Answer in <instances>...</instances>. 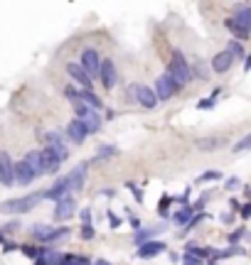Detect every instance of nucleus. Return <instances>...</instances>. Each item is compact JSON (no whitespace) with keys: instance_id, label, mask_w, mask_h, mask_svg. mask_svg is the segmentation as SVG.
Masks as SVG:
<instances>
[{"instance_id":"1","label":"nucleus","mask_w":251,"mask_h":265,"mask_svg":"<svg viewBox=\"0 0 251 265\" xmlns=\"http://www.w3.org/2000/svg\"><path fill=\"white\" fill-rule=\"evenodd\" d=\"M224 25L227 30L237 37L239 42H244V40H249V32H251V8L249 5H241L237 8V13L232 15V17H227L224 20Z\"/></svg>"},{"instance_id":"2","label":"nucleus","mask_w":251,"mask_h":265,"mask_svg":"<svg viewBox=\"0 0 251 265\" xmlns=\"http://www.w3.org/2000/svg\"><path fill=\"white\" fill-rule=\"evenodd\" d=\"M167 76L175 81V84L180 86H187L190 84V79H192V69H190V64H187V59L182 56V52H172V59H170V64H167Z\"/></svg>"},{"instance_id":"3","label":"nucleus","mask_w":251,"mask_h":265,"mask_svg":"<svg viewBox=\"0 0 251 265\" xmlns=\"http://www.w3.org/2000/svg\"><path fill=\"white\" fill-rule=\"evenodd\" d=\"M40 201H44V194H42V192L20 196V199H8V201L0 204V211H5V214H28V211H32Z\"/></svg>"},{"instance_id":"4","label":"nucleus","mask_w":251,"mask_h":265,"mask_svg":"<svg viewBox=\"0 0 251 265\" xmlns=\"http://www.w3.org/2000/svg\"><path fill=\"white\" fill-rule=\"evenodd\" d=\"M69 157V150H57V148H44L40 150V162H42V172L47 174H57L62 162Z\"/></svg>"},{"instance_id":"5","label":"nucleus","mask_w":251,"mask_h":265,"mask_svg":"<svg viewBox=\"0 0 251 265\" xmlns=\"http://www.w3.org/2000/svg\"><path fill=\"white\" fill-rule=\"evenodd\" d=\"M30 231H32V238H35L37 243H52V241H59V238H64L69 233L67 226L55 228V226H47V223H35Z\"/></svg>"},{"instance_id":"6","label":"nucleus","mask_w":251,"mask_h":265,"mask_svg":"<svg viewBox=\"0 0 251 265\" xmlns=\"http://www.w3.org/2000/svg\"><path fill=\"white\" fill-rule=\"evenodd\" d=\"M74 111H77V121H82L89 135L101 130V115H98L96 111H91V108H86V106H74Z\"/></svg>"},{"instance_id":"7","label":"nucleus","mask_w":251,"mask_h":265,"mask_svg":"<svg viewBox=\"0 0 251 265\" xmlns=\"http://www.w3.org/2000/svg\"><path fill=\"white\" fill-rule=\"evenodd\" d=\"M79 67L86 71V76L94 81L98 76V67H101V54H98L96 49H84L82 52V62H79Z\"/></svg>"},{"instance_id":"8","label":"nucleus","mask_w":251,"mask_h":265,"mask_svg":"<svg viewBox=\"0 0 251 265\" xmlns=\"http://www.w3.org/2000/svg\"><path fill=\"white\" fill-rule=\"evenodd\" d=\"M131 96L138 101L143 108H155L158 106V98H155V94H153V89L150 86H140V84H131Z\"/></svg>"},{"instance_id":"9","label":"nucleus","mask_w":251,"mask_h":265,"mask_svg":"<svg viewBox=\"0 0 251 265\" xmlns=\"http://www.w3.org/2000/svg\"><path fill=\"white\" fill-rule=\"evenodd\" d=\"M178 91H180V86L175 84V81H172L167 74H163V76L155 81V91H153V94H155V98H158V101H167V98L175 96Z\"/></svg>"},{"instance_id":"10","label":"nucleus","mask_w":251,"mask_h":265,"mask_svg":"<svg viewBox=\"0 0 251 265\" xmlns=\"http://www.w3.org/2000/svg\"><path fill=\"white\" fill-rule=\"evenodd\" d=\"M98 79H101V86H104V89H113V86H116V81H118V71H116L111 59H101Z\"/></svg>"},{"instance_id":"11","label":"nucleus","mask_w":251,"mask_h":265,"mask_svg":"<svg viewBox=\"0 0 251 265\" xmlns=\"http://www.w3.org/2000/svg\"><path fill=\"white\" fill-rule=\"evenodd\" d=\"M74 211H77V204H74V196H64V199H59L55 207V221H67L74 216Z\"/></svg>"},{"instance_id":"12","label":"nucleus","mask_w":251,"mask_h":265,"mask_svg":"<svg viewBox=\"0 0 251 265\" xmlns=\"http://www.w3.org/2000/svg\"><path fill=\"white\" fill-rule=\"evenodd\" d=\"M44 199H52V201H59V199H64V196H71V189H69V182L67 177H59V180L47 189V192H42Z\"/></svg>"},{"instance_id":"13","label":"nucleus","mask_w":251,"mask_h":265,"mask_svg":"<svg viewBox=\"0 0 251 265\" xmlns=\"http://www.w3.org/2000/svg\"><path fill=\"white\" fill-rule=\"evenodd\" d=\"M167 246L163 243V241H148V243H143V246H138V255L140 260H150V258H155V255H160V253H165Z\"/></svg>"},{"instance_id":"14","label":"nucleus","mask_w":251,"mask_h":265,"mask_svg":"<svg viewBox=\"0 0 251 265\" xmlns=\"http://www.w3.org/2000/svg\"><path fill=\"white\" fill-rule=\"evenodd\" d=\"M86 169H89V162H82V165H77V167L71 169V174L67 177L71 194H74V192H82L84 182H86Z\"/></svg>"},{"instance_id":"15","label":"nucleus","mask_w":251,"mask_h":265,"mask_svg":"<svg viewBox=\"0 0 251 265\" xmlns=\"http://www.w3.org/2000/svg\"><path fill=\"white\" fill-rule=\"evenodd\" d=\"M32 172H30V167L20 160V162H13V184H20V187H28V184H32Z\"/></svg>"},{"instance_id":"16","label":"nucleus","mask_w":251,"mask_h":265,"mask_svg":"<svg viewBox=\"0 0 251 265\" xmlns=\"http://www.w3.org/2000/svg\"><path fill=\"white\" fill-rule=\"evenodd\" d=\"M67 74H69V76L74 79V81H77V84L82 86L84 91H91V86H94V81H91V79L86 76V71H84L82 67H79V64H74V62H69V64H67Z\"/></svg>"},{"instance_id":"17","label":"nucleus","mask_w":251,"mask_h":265,"mask_svg":"<svg viewBox=\"0 0 251 265\" xmlns=\"http://www.w3.org/2000/svg\"><path fill=\"white\" fill-rule=\"evenodd\" d=\"M0 184L13 187V160L5 150L0 153Z\"/></svg>"},{"instance_id":"18","label":"nucleus","mask_w":251,"mask_h":265,"mask_svg":"<svg viewBox=\"0 0 251 265\" xmlns=\"http://www.w3.org/2000/svg\"><path fill=\"white\" fill-rule=\"evenodd\" d=\"M86 135H89V133H86V128H84L82 121H77V118H74L69 126H67V138H69L74 145H82L84 140H86Z\"/></svg>"},{"instance_id":"19","label":"nucleus","mask_w":251,"mask_h":265,"mask_svg":"<svg viewBox=\"0 0 251 265\" xmlns=\"http://www.w3.org/2000/svg\"><path fill=\"white\" fill-rule=\"evenodd\" d=\"M232 62H234V56L229 54V52H219L217 56H212V69L217 71V74H224V71L232 69Z\"/></svg>"},{"instance_id":"20","label":"nucleus","mask_w":251,"mask_h":265,"mask_svg":"<svg viewBox=\"0 0 251 265\" xmlns=\"http://www.w3.org/2000/svg\"><path fill=\"white\" fill-rule=\"evenodd\" d=\"M22 162L30 167L32 177H42V174H44V172H42V162H40V150H30V153L25 155Z\"/></svg>"},{"instance_id":"21","label":"nucleus","mask_w":251,"mask_h":265,"mask_svg":"<svg viewBox=\"0 0 251 265\" xmlns=\"http://www.w3.org/2000/svg\"><path fill=\"white\" fill-rule=\"evenodd\" d=\"M192 214H197L195 207H185V209L175 211V216H172V221L178 223V226H187V223L192 221Z\"/></svg>"},{"instance_id":"22","label":"nucleus","mask_w":251,"mask_h":265,"mask_svg":"<svg viewBox=\"0 0 251 265\" xmlns=\"http://www.w3.org/2000/svg\"><path fill=\"white\" fill-rule=\"evenodd\" d=\"M44 142H47V148H57V150H69V148L64 145V140L59 138L57 133H44Z\"/></svg>"},{"instance_id":"23","label":"nucleus","mask_w":251,"mask_h":265,"mask_svg":"<svg viewBox=\"0 0 251 265\" xmlns=\"http://www.w3.org/2000/svg\"><path fill=\"white\" fill-rule=\"evenodd\" d=\"M113 155H118V148H113V145H101L98 148V155L94 157V160H109V157H113Z\"/></svg>"},{"instance_id":"24","label":"nucleus","mask_w":251,"mask_h":265,"mask_svg":"<svg viewBox=\"0 0 251 265\" xmlns=\"http://www.w3.org/2000/svg\"><path fill=\"white\" fill-rule=\"evenodd\" d=\"M20 251L25 253L28 258L37 260V258H42V255H44V251H47V248H37V246H20Z\"/></svg>"},{"instance_id":"25","label":"nucleus","mask_w":251,"mask_h":265,"mask_svg":"<svg viewBox=\"0 0 251 265\" xmlns=\"http://www.w3.org/2000/svg\"><path fill=\"white\" fill-rule=\"evenodd\" d=\"M148 241H153V231H148V228H140L138 233L133 236V243H136V246H143V243H148Z\"/></svg>"},{"instance_id":"26","label":"nucleus","mask_w":251,"mask_h":265,"mask_svg":"<svg viewBox=\"0 0 251 265\" xmlns=\"http://www.w3.org/2000/svg\"><path fill=\"white\" fill-rule=\"evenodd\" d=\"M62 265H91V260L84 258V255H64Z\"/></svg>"},{"instance_id":"27","label":"nucleus","mask_w":251,"mask_h":265,"mask_svg":"<svg viewBox=\"0 0 251 265\" xmlns=\"http://www.w3.org/2000/svg\"><path fill=\"white\" fill-rule=\"evenodd\" d=\"M219 94H222V89H214V94H212L209 98H205V101H199L197 108H202V111H205V108H214V103H217V96H219Z\"/></svg>"},{"instance_id":"28","label":"nucleus","mask_w":251,"mask_h":265,"mask_svg":"<svg viewBox=\"0 0 251 265\" xmlns=\"http://www.w3.org/2000/svg\"><path fill=\"white\" fill-rule=\"evenodd\" d=\"M222 145V140L214 138V140H197V148H205V150H214V148H219Z\"/></svg>"},{"instance_id":"29","label":"nucleus","mask_w":251,"mask_h":265,"mask_svg":"<svg viewBox=\"0 0 251 265\" xmlns=\"http://www.w3.org/2000/svg\"><path fill=\"white\" fill-rule=\"evenodd\" d=\"M227 52H229L232 56H246V54H244V47H241L239 42H229V47H227Z\"/></svg>"},{"instance_id":"30","label":"nucleus","mask_w":251,"mask_h":265,"mask_svg":"<svg viewBox=\"0 0 251 265\" xmlns=\"http://www.w3.org/2000/svg\"><path fill=\"white\" fill-rule=\"evenodd\" d=\"M217 180H222V172H217V169H212V172H205L202 177L197 182H217Z\"/></svg>"},{"instance_id":"31","label":"nucleus","mask_w":251,"mask_h":265,"mask_svg":"<svg viewBox=\"0 0 251 265\" xmlns=\"http://www.w3.org/2000/svg\"><path fill=\"white\" fill-rule=\"evenodd\" d=\"M64 94H67V98H69L74 106H79V91H77L74 86H67V89H64Z\"/></svg>"},{"instance_id":"32","label":"nucleus","mask_w":251,"mask_h":265,"mask_svg":"<svg viewBox=\"0 0 251 265\" xmlns=\"http://www.w3.org/2000/svg\"><path fill=\"white\" fill-rule=\"evenodd\" d=\"M249 145H251V135H244V138H241L237 145H234V153H244Z\"/></svg>"},{"instance_id":"33","label":"nucleus","mask_w":251,"mask_h":265,"mask_svg":"<svg viewBox=\"0 0 251 265\" xmlns=\"http://www.w3.org/2000/svg\"><path fill=\"white\" fill-rule=\"evenodd\" d=\"M244 233H246V228H244V226H241V228H237L234 233H229V246H232V243H239V241L244 238Z\"/></svg>"},{"instance_id":"34","label":"nucleus","mask_w":251,"mask_h":265,"mask_svg":"<svg viewBox=\"0 0 251 265\" xmlns=\"http://www.w3.org/2000/svg\"><path fill=\"white\" fill-rule=\"evenodd\" d=\"M96 236V231H94V226L89 223V226H82V238L84 241H91V238Z\"/></svg>"},{"instance_id":"35","label":"nucleus","mask_w":251,"mask_h":265,"mask_svg":"<svg viewBox=\"0 0 251 265\" xmlns=\"http://www.w3.org/2000/svg\"><path fill=\"white\" fill-rule=\"evenodd\" d=\"M182 265H202V260H199V258H195V255H190V253H185Z\"/></svg>"},{"instance_id":"36","label":"nucleus","mask_w":251,"mask_h":265,"mask_svg":"<svg viewBox=\"0 0 251 265\" xmlns=\"http://www.w3.org/2000/svg\"><path fill=\"white\" fill-rule=\"evenodd\" d=\"M128 189L136 194V201H138V204H143V194H140V189L136 187V184H133V182H128Z\"/></svg>"},{"instance_id":"37","label":"nucleus","mask_w":251,"mask_h":265,"mask_svg":"<svg viewBox=\"0 0 251 265\" xmlns=\"http://www.w3.org/2000/svg\"><path fill=\"white\" fill-rule=\"evenodd\" d=\"M82 223H84V226H89V223H91V209H82Z\"/></svg>"},{"instance_id":"38","label":"nucleus","mask_w":251,"mask_h":265,"mask_svg":"<svg viewBox=\"0 0 251 265\" xmlns=\"http://www.w3.org/2000/svg\"><path fill=\"white\" fill-rule=\"evenodd\" d=\"M109 223H111L113 228H118V226H121V219H118V216H116L113 211H109Z\"/></svg>"},{"instance_id":"39","label":"nucleus","mask_w":251,"mask_h":265,"mask_svg":"<svg viewBox=\"0 0 251 265\" xmlns=\"http://www.w3.org/2000/svg\"><path fill=\"white\" fill-rule=\"evenodd\" d=\"M249 216H251V207L244 204V207H241V219H249Z\"/></svg>"},{"instance_id":"40","label":"nucleus","mask_w":251,"mask_h":265,"mask_svg":"<svg viewBox=\"0 0 251 265\" xmlns=\"http://www.w3.org/2000/svg\"><path fill=\"white\" fill-rule=\"evenodd\" d=\"M167 204H170V196H163V201H160V214H165Z\"/></svg>"},{"instance_id":"41","label":"nucleus","mask_w":251,"mask_h":265,"mask_svg":"<svg viewBox=\"0 0 251 265\" xmlns=\"http://www.w3.org/2000/svg\"><path fill=\"white\" fill-rule=\"evenodd\" d=\"M224 184H227V189H234V187H239V180H234V177H232V180H227Z\"/></svg>"},{"instance_id":"42","label":"nucleus","mask_w":251,"mask_h":265,"mask_svg":"<svg viewBox=\"0 0 251 265\" xmlns=\"http://www.w3.org/2000/svg\"><path fill=\"white\" fill-rule=\"evenodd\" d=\"M128 221H131V226H133V228H138V226H140L138 219H133V216H128Z\"/></svg>"},{"instance_id":"43","label":"nucleus","mask_w":251,"mask_h":265,"mask_svg":"<svg viewBox=\"0 0 251 265\" xmlns=\"http://www.w3.org/2000/svg\"><path fill=\"white\" fill-rule=\"evenodd\" d=\"M35 265H49V263H47L44 258H37V260H35Z\"/></svg>"},{"instance_id":"44","label":"nucleus","mask_w":251,"mask_h":265,"mask_svg":"<svg viewBox=\"0 0 251 265\" xmlns=\"http://www.w3.org/2000/svg\"><path fill=\"white\" fill-rule=\"evenodd\" d=\"M0 243H5V233L3 231H0Z\"/></svg>"},{"instance_id":"45","label":"nucleus","mask_w":251,"mask_h":265,"mask_svg":"<svg viewBox=\"0 0 251 265\" xmlns=\"http://www.w3.org/2000/svg\"><path fill=\"white\" fill-rule=\"evenodd\" d=\"M96 265H106V263H104V260H96Z\"/></svg>"}]
</instances>
